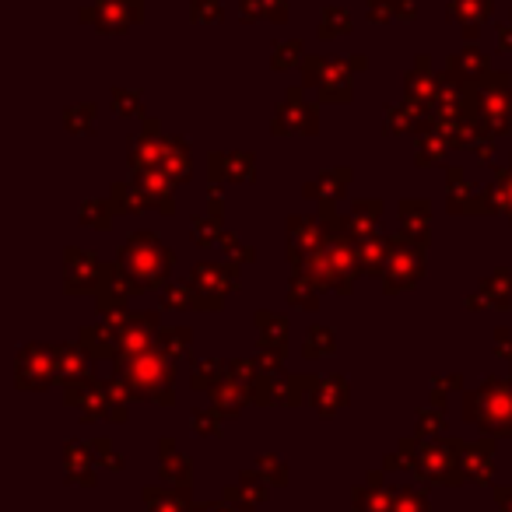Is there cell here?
Instances as JSON below:
<instances>
[{
	"label": "cell",
	"mask_w": 512,
	"mask_h": 512,
	"mask_svg": "<svg viewBox=\"0 0 512 512\" xmlns=\"http://www.w3.org/2000/svg\"><path fill=\"white\" fill-rule=\"evenodd\" d=\"M463 421L491 439H512V379L488 376L477 390L463 393Z\"/></svg>",
	"instance_id": "cell-1"
},
{
	"label": "cell",
	"mask_w": 512,
	"mask_h": 512,
	"mask_svg": "<svg viewBox=\"0 0 512 512\" xmlns=\"http://www.w3.org/2000/svg\"><path fill=\"white\" fill-rule=\"evenodd\" d=\"M116 369H120V376L127 379L137 397L151 400V404H158V407L176 404V393H172V383H176V358L165 355L158 344L141 351V355L116 362Z\"/></svg>",
	"instance_id": "cell-2"
},
{
	"label": "cell",
	"mask_w": 512,
	"mask_h": 512,
	"mask_svg": "<svg viewBox=\"0 0 512 512\" xmlns=\"http://www.w3.org/2000/svg\"><path fill=\"white\" fill-rule=\"evenodd\" d=\"M172 264H176V253H172L155 232H134L127 239V246L120 249V267L141 288L169 285Z\"/></svg>",
	"instance_id": "cell-3"
},
{
	"label": "cell",
	"mask_w": 512,
	"mask_h": 512,
	"mask_svg": "<svg viewBox=\"0 0 512 512\" xmlns=\"http://www.w3.org/2000/svg\"><path fill=\"white\" fill-rule=\"evenodd\" d=\"M302 271L323 288V292H337V295H351L358 274H362V264H358L355 242L348 235H334L320 253L309 260Z\"/></svg>",
	"instance_id": "cell-4"
},
{
	"label": "cell",
	"mask_w": 512,
	"mask_h": 512,
	"mask_svg": "<svg viewBox=\"0 0 512 512\" xmlns=\"http://www.w3.org/2000/svg\"><path fill=\"white\" fill-rule=\"evenodd\" d=\"M463 442L460 439H428L414 446V463L411 470L428 484H463V467H460Z\"/></svg>",
	"instance_id": "cell-5"
},
{
	"label": "cell",
	"mask_w": 512,
	"mask_h": 512,
	"mask_svg": "<svg viewBox=\"0 0 512 512\" xmlns=\"http://www.w3.org/2000/svg\"><path fill=\"white\" fill-rule=\"evenodd\" d=\"M235 285H239V264H232V260H225V264L207 260V264H197L190 271V288L193 299H197V309H207V313L225 306V299L235 292Z\"/></svg>",
	"instance_id": "cell-6"
},
{
	"label": "cell",
	"mask_w": 512,
	"mask_h": 512,
	"mask_svg": "<svg viewBox=\"0 0 512 512\" xmlns=\"http://www.w3.org/2000/svg\"><path fill=\"white\" fill-rule=\"evenodd\" d=\"M421 278H425V246L397 235V239H393V249H390V260H386V271H383V278H379L383 281V292L400 295V292H407V288L418 285Z\"/></svg>",
	"instance_id": "cell-7"
},
{
	"label": "cell",
	"mask_w": 512,
	"mask_h": 512,
	"mask_svg": "<svg viewBox=\"0 0 512 512\" xmlns=\"http://www.w3.org/2000/svg\"><path fill=\"white\" fill-rule=\"evenodd\" d=\"M60 379L57 372V348L53 344H25L15 358V386L29 393L50 390Z\"/></svg>",
	"instance_id": "cell-8"
},
{
	"label": "cell",
	"mask_w": 512,
	"mask_h": 512,
	"mask_svg": "<svg viewBox=\"0 0 512 512\" xmlns=\"http://www.w3.org/2000/svg\"><path fill=\"white\" fill-rule=\"evenodd\" d=\"M334 235L337 228L327 218H302V214L288 218V256H292L295 271H302Z\"/></svg>",
	"instance_id": "cell-9"
},
{
	"label": "cell",
	"mask_w": 512,
	"mask_h": 512,
	"mask_svg": "<svg viewBox=\"0 0 512 512\" xmlns=\"http://www.w3.org/2000/svg\"><path fill=\"white\" fill-rule=\"evenodd\" d=\"M113 327H116V344H120L116 362H123V358H134V355H141V351L155 348L162 320H158V313H130L127 320L113 323Z\"/></svg>",
	"instance_id": "cell-10"
},
{
	"label": "cell",
	"mask_w": 512,
	"mask_h": 512,
	"mask_svg": "<svg viewBox=\"0 0 512 512\" xmlns=\"http://www.w3.org/2000/svg\"><path fill=\"white\" fill-rule=\"evenodd\" d=\"M102 256L92 253V249H81V246H67L64 249V288L71 295H85V292H99V281H102Z\"/></svg>",
	"instance_id": "cell-11"
},
{
	"label": "cell",
	"mask_w": 512,
	"mask_h": 512,
	"mask_svg": "<svg viewBox=\"0 0 512 512\" xmlns=\"http://www.w3.org/2000/svg\"><path fill=\"white\" fill-rule=\"evenodd\" d=\"M446 207L453 214H495L498 211L495 200H491V190L481 193L470 183L463 169L446 172Z\"/></svg>",
	"instance_id": "cell-12"
},
{
	"label": "cell",
	"mask_w": 512,
	"mask_h": 512,
	"mask_svg": "<svg viewBox=\"0 0 512 512\" xmlns=\"http://www.w3.org/2000/svg\"><path fill=\"white\" fill-rule=\"evenodd\" d=\"M64 400L81 411V421L85 425H95V421L106 418L109 421V411H106V393H102V379H78V383H64Z\"/></svg>",
	"instance_id": "cell-13"
},
{
	"label": "cell",
	"mask_w": 512,
	"mask_h": 512,
	"mask_svg": "<svg viewBox=\"0 0 512 512\" xmlns=\"http://www.w3.org/2000/svg\"><path fill=\"white\" fill-rule=\"evenodd\" d=\"M383 211H386V204L379 197L355 200V204H351V211L341 218V232H337V235H348L351 242H358V239H365V235L379 232V218H383Z\"/></svg>",
	"instance_id": "cell-14"
},
{
	"label": "cell",
	"mask_w": 512,
	"mask_h": 512,
	"mask_svg": "<svg viewBox=\"0 0 512 512\" xmlns=\"http://www.w3.org/2000/svg\"><path fill=\"white\" fill-rule=\"evenodd\" d=\"M467 309H495V313H509L512 309V271H495L481 281L477 295L467 299Z\"/></svg>",
	"instance_id": "cell-15"
},
{
	"label": "cell",
	"mask_w": 512,
	"mask_h": 512,
	"mask_svg": "<svg viewBox=\"0 0 512 512\" xmlns=\"http://www.w3.org/2000/svg\"><path fill=\"white\" fill-rule=\"evenodd\" d=\"M348 400H351L348 379L337 376V372H323V376H316V386H313V397H309V404L316 407V414H320V418H334V414L341 411Z\"/></svg>",
	"instance_id": "cell-16"
},
{
	"label": "cell",
	"mask_w": 512,
	"mask_h": 512,
	"mask_svg": "<svg viewBox=\"0 0 512 512\" xmlns=\"http://www.w3.org/2000/svg\"><path fill=\"white\" fill-rule=\"evenodd\" d=\"M397 218H400V235L418 246H428V232H432V207L428 200L418 197H404L397 204Z\"/></svg>",
	"instance_id": "cell-17"
},
{
	"label": "cell",
	"mask_w": 512,
	"mask_h": 512,
	"mask_svg": "<svg viewBox=\"0 0 512 512\" xmlns=\"http://www.w3.org/2000/svg\"><path fill=\"white\" fill-rule=\"evenodd\" d=\"M460 467H463V477H467V481H477V484L495 481V446H491V439L463 442Z\"/></svg>",
	"instance_id": "cell-18"
},
{
	"label": "cell",
	"mask_w": 512,
	"mask_h": 512,
	"mask_svg": "<svg viewBox=\"0 0 512 512\" xmlns=\"http://www.w3.org/2000/svg\"><path fill=\"white\" fill-rule=\"evenodd\" d=\"M267 488H271V484H267L264 477L256 474V470H242L239 484H228V488H225V498L239 512H256L260 505L267 502V495H271Z\"/></svg>",
	"instance_id": "cell-19"
},
{
	"label": "cell",
	"mask_w": 512,
	"mask_h": 512,
	"mask_svg": "<svg viewBox=\"0 0 512 512\" xmlns=\"http://www.w3.org/2000/svg\"><path fill=\"white\" fill-rule=\"evenodd\" d=\"M95 467H99V460H95L92 442H67V446H64V474H67V481L92 488V484H95Z\"/></svg>",
	"instance_id": "cell-20"
},
{
	"label": "cell",
	"mask_w": 512,
	"mask_h": 512,
	"mask_svg": "<svg viewBox=\"0 0 512 512\" xmlns=\"http://www.w3.org/2000/svg\"><path fill=\"white\" fill-rule=\"evenodd\" d=\"M390 249H393V239L383 232H372V235H365V239H358L355 253H358V264H362V274L383 278L386 260H390Z\"/></svg>",
	"instance_id": "cell-21"
},
{
	"label": "cell",
	"mask_w": 512,
	"mask_h": 512,
	"mask_svg": "<svg viewBox=\"0 0 512 512\" xmlns=\"http://www.w3.org/2000/svg\"><path fill=\"white\" fill-rule=\"evenodd\" d=\"M158 470H162V481L169 484V488H190L193 481V467L190 460H186L183 453H179V446L172 439H162L158 442Z\"/></svg>",
	"instance_id": "cell-22"
},
{
	"label": "cell",
	"mask_w": 512,
	"mask_h": 512,
	"mask_svg": "<svg viewBox=\"0 0 512 512\" xmlns=\"http://www.w3.org/2000/svg\"><path fill=\"white\" fill-rule=\"evenodd\" d=\"M397 488L383 484V474H369V484L355 488V512H393Z\"/></svg>",
	"instance_id": "cell-23"
},
{
	"label": "cell",
	"mask_w": 512,
	"mask_h": 512,
	"mask_svg": "<svg viewBox=\"0 0 512 512\" xmlns=\"http://www.w3.org/2000/svg\"><path fill=\"white\" fill-rule=\"evenodd\" d=\"M57 372H60V383L88 379V372H92V355L85 351V344H57Z\"/></svg>",
	"instance_id": "cell-24"
},
{
	"label": "cell",
	"mask_w": 512,
	"mask_h": 512,
	"mask_svg": "<svg viewBox=\"0 0 512 512\" xmlns=\"http://www.w3.org/2000/svg\"><path fill=\"white\" fill-rule=\"evenodd\" d=\"M256 337H260V348L285 355L288 351V320L278 313H271V309H260V313H256Z\"/></svg>",
	"instance_id": "cell-25"
},
{
	"label": "cell",
	"mask_w": 512,
	"mask_h": 512,
	"mask_svg": "<svg viewBox=\"0 0 512 512\" xmlns=\"http://www.w3.org/2000/svg\"><path fill=\"white\" fill-rule=\"evenodd\" d=\"M348 179H351V172L348 169H341V172H323L316 183H309L306 190V197L309 200H316L320 207H334L337 200L344 197V190H348Z\"/></svg>",
	"instance_id": "cell-26"
},
{
	"label": "cell",
	"mask_w": 512,
	"mask_h": 512,
	"mask_svg": "<svg viewBox=\"0 0 512 512\" xmlns=\"http://www.w3.org/2000/svg\"><path fill=\"white\" fill-rule=\"evenodd\" d=\"M102 393H106V411H109V421L123 425L130 418V400L137 397L130 390V383L123 376H113V379H102Z\"/></svg>",
	"instance_id": "cell-27"
},
{
	"label": "cell",
	"mask_w": 512,
	"mask_h": 512,
	"mask_svg": "<svg viewBox=\"0 0 512 512\" xmlns=\"http://www.w3.org/2000/svg\"><path fill=\"white\" fill-rule=\"evenodd\" d=\"M81 344H85V351L92 358H113V362H116V351H120V344H116V327L109 320L81 330Z\"/></svg>",
	"instance_id": "cell-28"
},
{
	"label": "cell",
	"mask_w": 512,
	"mask_h": 512,
	"mask_svg": "<svg viewBox=\"0 0 512 512\" xmlns=\"http://www.w3.org/2000/svg\"><path fill=\"white\" fill-rule=\"evenodd\" d=\"M211 404L221 418H239V414L246 411V404H253V400H249V393L242 390V386H235L232 379H225V383H218L211 390Z\"/></svg>",
	"instance_id": "cell-29"
},
{
	"label": "cell",
	"mask_w": 512,
	"mask_h": 512,
	"mask_svg": "<svg viewBox=\"0 0 512 512\" xmlns=\"http://www.w3.org/2000/svg\"><path fill=\"white\" fill-rule=\"evenodd\" d=\"M320 292L323 288L306 271H295L292 285H288V306L299 309V313H316L320 309Z\"/></svg>",
	"instance_id": "cell-30"
},
{
	"label": "cell",
	"mask_w": 512,
	"mask_h": 512,
	"mask_svg": "<svg viewBox=\"0 0 512 512\" xmlns=\"http://www.w3.org/2000/svg\"><path fill=\"white\" fill-rule=\"evenodd\" d=\"M211 179L214 183H249L256 176V162L253 155H232V158H214L211 162Z\"/></svg>",
	"instance_id": "cell-31"
},
{
	"label": "cell",
	"mask_w": 512,
	"mask_h": 512,
	"mask_svg": "<svg viewBox=\"0 0 512 512\" xmlns=\"http://www.w3.org/2000/svg\"><path fill=\"white\" fill-rule=\"evenodd\" d=\"M148 512H190V488H148Z\"/></svg>",
	"instance_id": "cell-32"
},
{
	"label": "cell",
	"mask_w": 512,
	"mask_h": 512,
	"mask_svg": "<svg viewBox=\"0 0 512 512\" xmlns=\"http://www.w3.org/2000/svg\"><path fill=\"white\" fill-rule=\"evenodd\" d=\"M193 376H190V386L193 390H207L211 393L218 383H225L228 379V362H221V358H193Z\"/></svg>",
	"instance_id": "cell-33"
},
{
	"label": "cell",
	"mask_w": 512,
	"mask_h": 512,
	"mask_svg": "<svg viewBox=\"0 0 512 512\" xmlns=\"http://www.w3.org/2000/svg\"><path fill=\"white\" fill-rule=\"evenodd\" d=\"M337 348V337L330 327H323V323H316V327L306 330V341H302V355L309 358V362H316V358H330Z\"/></svg>",
	"instance_id": "cell-34"
},
{
	"label": "cell",
	"mask_w": 512,
	"mask_h": 512,
	"mask_svg": "<svg viewBox=\"0 0 512 512\" xmlns=\"http://www.w3.org/2000/svg\"><path fill=\"white\" fill-rule=\"evenodd\" d=\"M109 200H113L116 214H137V211H148V200H144L141 186H130V183H120L113 186V193H109Z\"/></svg>",
	"instance_id": "cell-35"
},
{
	"label": "cell",
	"mask_w": 512,
	"mask_h": 512,
	"mask_svg": "<svg viewBox=\"0 0 512 512\" xmlns=\"http://www.w3.org/2000/svg\"><path fill=\"white\" fill-rule=\"evenodd\" d=\"M113 218H116L113 200H85V204H81V225L106 232V228L113 225Z\"/></svg>",
	"instance_id": "cell-36"
},
{
	"label": "cell",
	"mask_w": 512,
	"mask_h": 512,
	"mask_svg": "<svg viewBox=\"0 0 512 512\" xmlns=\"http://www.w3.org/2000/svg\"><path fill=\"white\" fill-rule=\"evenodd\" d=\"M158 348L165 351V355H172V358H183V355H190V348H193V334H190V327H169V330H158Z\"/></svg>",
	"instance_id": "cell-37"
},
{
	"label": "cell",
	"mask_w": 512,
	"mask_h": 512,
	"mask_svg": "<svg viewBox=\"0 0 512 512\" xmlns=\"http://www.w3.org/2000/svg\"><path fill=\"white\" fill-rule=\"evenodd\" d=\"M253 470L264 477L271 488H278V484H288V463H285V456H278V453H264L260 460H256Z\"/></svg>",
	"instance_id": "cell-38"
},
{
	"label": "cell",
	"mask_w": 512,
	"mask_h": 512,
	"mask_svg": "<svg viewBox=\"0 0 512 512\" xmlns=\"http://www.w3.org/2000/svg\"><path fill=\"white\" fill-rule=\"evenodd\" d=\"M393 512H428V495L418 484H400L393 498Z\"/></svg>",
	"instance_id": "cell-39"
},
{
	"label": "cell",
	"mask_w": 512,
	"mask_h": 512,
	"mask_svg": "<svg viewBox=\"0 0 512 512\" xmlns=\"http://www.w3.org/2000/svg\"><path fill=\"white\" fill-rule=\"evenodd\" d=\"M162 309H172V313H190V309H197L193 288L190 285H165L162 288Z\"/></svg>",
	"instance_id": "cell-40"
},
{
	"label": "cell",
	"mask_w": 512,
	"mask_h": 512,
	"mask_svg": "<svg viewBox=\"0 0 512 512\" xmlns=\"http://www.w3.org/2000/svg\"><path fill=\"white\" fill-rule=\"evenodd\" d=\"M491 200H495L498 214L512 221V169H498L495 183H491Z\"/></svg>",
	"instance_id": "cell-41"
},
{
	"label": "cell",
	"mask_w": 512,
	"mask_h": 512,
	"mask_svg": "<svg viewBox=\"0 0 512 512\" xmlns=\"http://www.w3.org/2000/svg\"><path fill=\"white\" fill-rule=\"evenodd\" d=\"M190 239L197 242V246H218L221 239V221L214 218V214H207V218H193L190 225Z\"/></svg>",
	"instance_id": "cell-42"
},
{
	"label": "cell",
	"mask_w": 512,
	"mask_h": 512,
	"mask_svg": "<svg viewBox=\"0 0 512 512\" xmlns=\"http://www.w3.org/2000/svg\"><path fill=\"white\" fill-rule=\"evenodd\" d=\"M162 169L169 172L176 183H183L186 176H190V155H186L179 144H172V151H169V144H165V151H162Z\"/></svg>",
	"instance_id": "cell-43"
},
{
	"label": "cell",
	"mask_w": 512,
	"mask_h": 512,
	"mask_svg": "<svg viewBox=\"0 0 512 512\" xmlns=\"http://www.w3.org/2000/svg\"><path fill=\"white\" fill-rule=\"evenodd\" d=\"M442 421H446V414H442V407H432V411H418V425H414V439H421V442L439 439Z\"/></svg>",
	"instance_id": "cell-44"
},
{
	"label": "cell",
	"mask_w": 512,
	"mask_h": 512,
	"mask_svg": "<svg viewBox=\"0 0 512 512\" xmlns=\"http://www.w3.org/2000/svg\"><path fill=\"white\" fill-rule=\"evenodd\" d=\"M218 246L225 249V256L232 260V264H249V260H256V249L253 246H242L239 239H235L232 232H221V239H218Z\"/></svg>",
	"instance_id": "cell-45"
},
{
	"label": "cell",
	"mask_w": 512,
	"mask_h": 512,
	"mask_svg": "<svg viewBox=\"0 0 512 512\" xmlns=\"http://www.w3.org/2000/svg\"><path fill=\"white\" fill-rule=\"evenodd\" d=\"M453 390H463V379L456 376V372H449V376H435L432 379V407H446V397Z\"/></svg>",
	"instance_id": "cell-46"
},
{
	"label": "cell",
	"mask_w": 512,
	"mask_h": 512,
	"mask_svg": "<svg viewBox=\"0 0 512 512\" xmlns=\"http://www.w3.org/2000/svg\"><path fill=\"white\" fill-rule=\"evenodd\" d=\"M190 425H193V432H197V435L211 439V435H218V428H221V414L214 411V407H211V411H193Z\"/></svg>",
	"instance_id": "cell-47"
},
{
	"label": "cell",
	"mask_w": 512,
	"mask_h": 512,
	"mask_svg": "<svg viewBox=\"0 0 512 512\" xmlns=\"http://www.w3.org/2000/svg\"><path fill=\"white\" fill-rule=\"evenodd\" d=\"M92 449H95V460H99V467H106V470H123V456L116 453L113 446H109V439H95V442H92Z\"/></svg>",
	"instance_id": "cell-48"
},
{
	"label": "cell",
	"mask_w": 512,
	"mask_h": 512,
	"mask_svg": "<svg viewBox=\"0 0 512 512\" xmlns=\"http://www.w3.org/2000/svg\"><path fill=\"white\" fill-rule=\"evenodd\" d=\"M495 355L498 358H512V330L509 327L495 330Z\"/></svg>",
	"instance_id": "cell-49"
},
{
	"label": "cell",
	"mask_w": 512,
	"mask_h": 512,
	"mask_svg": "<svg viewBox=\"0 0 512 512\" xmlns=\"http://www.w3.org/2000/svg\"><path fill=\"white\" fill-rule=\"evenodd\" d=\"M442 158V141H425V148L418 151V165H435Z\"/></svg>",
	"instance_id": "cell-50"
},
{
	"label": "cell",
	"mask_w": 512,
	"mask_h": 512,
	"mask_svg": "<svg viewBox=\"0 0 512 512\" xmlns=\"http://www.w3.org/2000/svg\"><path fill=\"white\" fill-rule=\"evenodd\" d=\"M193 512H239V509H235V505L228 502V498H221V502H204V505H197Z\"/></svg>",
	"instance_id": "cell-51"
},
{
	"label": "cell",
	"mask_w": 512,
	"mask_h": 512,
	"mask_svg": "<svg viewBox=\"0 0 512 512\" xmlns=\"http://www.w3.org/2000/svg\"><path fill=\"white\" fill-rule=\"evenodd\" d=\"M495 502L502 512H512V484L509 488H495Z\"/></svg>",
	"instance_id": "cell-52"
},
{
	"label": "cell",
	"mask_w": 512,
	"mask_h": 512,
	"mask_svg": "<svg viewBox=\"0 0 512 512\" xmlns=\"http://www.w3.org/2000/svg\"><path fill=\"white\" fill-rule=\"evenodd\" d=\"M509 362H512V358H509Z\"/></svg>",
	"instance_id": "cell-53"
}]
</instances>
